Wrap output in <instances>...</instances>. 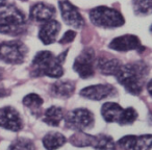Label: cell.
Listing matches in <instances>:
<instances>
[{
    "mask_svg": "<svg viewBox=\"0 0 152 150\" xmlns=\"http://www.w3.org/2000/svg\"><path fill=\"white\" fill-rule=\"evenodd\" d=\"M7 95H9V91H7L3 86L0 85V98L4 97V96H7Z\"/></svg>",
    "mask_w": 152,
    "mask_h": 150,
    "instance_id": "cell-28",
    "label": "cell"
},
{
    "mask_svg": "<svg viewBox=\"0 0 152 150\" xmlns=\"http://www.w3.org/2000/svg\"><path fill=\"white\" fill-rule=\"evenodd\" d=\"M20 1H27V0H20Z\"/></svg>",
    "mask_w": 152,
    "mask_h": 150,
    "instance_id": "cell-31",
    "label": "cell"
},
{
    "mask_svg": "<svg viewBox=\"0 0 152 150\" xmlns=\"http://www.w3.org/2000/svg\"><path fill=\"white\" fill-rule=\"evenodd\" d=\"M148 74L149 67L144 61H135L122 65L115 76L128 93L137 96L143 92Z\"/></svg>",
    "mask_w": 152,
    "mask_h": 150,
    "instance_id": "cell-1",
    "label": "cell"
},
{
    "mask_svg": "<svg viewBox=\"0 0 152 150\" xmlns=\"http://www.w3.org/2000/svg\"><path fill=\"white\" fill-rule=\"evenodd\" d=\"M26 30V17L17 7L7 5L0 12V34L19 36Z\"/></svg>",
    "mask_w": 152,
    "mask_h": 150,
    "instance_id": "cell-3",
    "label": "cell"
},
{
    "mask_svg": "<svg viewBox=\"0 0 152 150\" xmlns=\"http://www.w3.org/2000/svg\"><path fill=\"white\" fill-rule=\"evenodd\" d=\"M75 83L70 80H59L55 81L50 87V94L55 98L68 99L74 94Z\"/></svg>",
    "mask_w": 152,
    "mask_h": 150,
    "instance_id": "cell-14",
    "label": "cell"
},
{
    "mask_svg": "<svg viewBox=\"0 0 152 150\" xmlns=\"http://www.w3.org/2000/svg\"><path fill=\"white\" fill-rule=\"evenodd\" d=\"M76 37V32L74 30H68L64 34V36L61 38L59 40V44L61 45H65V44H68V43H71L72 41L75 39Z\"/></svg>",
    "mask_w": 152,
    "mask_h": 150,
    "instance_id": "cell-27",
    "label": "cell"
},
{
    "mask_svg": "<svg viewBox=\"0 0 152 150\" xmlns=\"http://www.w3.org/2000/svg\"><path fill=\"white\" fill-rule=\"evenodd\" d=\"M67 142L65 135H61V132L53 131V132H48L47 135H44L42 140L43 146L47 150H56L61 148L65 143Z\"/></svg>",
    "mask_w": 152,
    "mask_h": 150,
    "instance_id": "cell-17",
    "label": "cell"
},
{
    "mask_svg": "<svg viewBox=\"0 0 152 150\" xmlns=\"http://www.w3.org/2000/svg\"><path fill=\"white\" fill-rule=\"evenodd\" d=\"M94 137L95 135L86 133L85 131H77L70 138L69 142L76 147H92L94 142Z\"/></svg>",
    "mask_w": 152,
    "mask_h": 150,
    "instance_id": "cell-21",
    "label": "cell"
},
{
    "mask_svg": "<svg viewBox=\"0 0 152 150\" xmlns=\"http://www.w3.org/2000/svg\"><path fill=\"white\" fill-rule=\"evenodd\" d=\"M90 20L97 27L117 28L124 25L125 20L119 11L107 7H97L90 11Z\"/></svg>",
    "mask_w": 152,
    "mask_h": 150,
    "instance_id": "cell-4",
    "label": "cell"
},
{
    "mask_svg": "<svg viewBox=\"0 0 152 150\" xmlns=\"http://www.w3.org/2000/svg\"><path fill=\"white\" fill-rule=\"evenodd\" d=\"M61 24L56 20H49L42 24L39 30V38L43 44L50 45L56 40L61 30Z\"/></svg>",
    "mask_w": 152,
    "mask_h": 150,
    "instance_id": "cell-12",
    "label": "cell"
},
{
    "mask_svg": "<svg viewBox=\"0 0 152 150\" xmlns=\"http://www.w3.org/2000/svg\"><path fill=\"white\" fill-rule=\"evenodd\" d=\"M30 73L34 77L48 76L59 78L64 74L63 64L59 63L56 56L50 51H40L32 59Z\"/></svg>",
    "mask_w": 152,
    "mask_h": 150,
    "instance_id": "cell-2",
    "label": "cell"
},
{
    "mask_svg": "<svg viewBox=\"0 0 152 150\" xmlns=\"http://www.w3.org/2000/svg\"><path fill=\"white\" fill-rule=\"evenodd\" d=\"M23 104L24 106H26L27 108H29L30 112L34 115V116H39L41 113V108H42L43 101L42 97L39 96L38 94L34 93H30L28 95H26L25 97L23 98Z\"/></svg>",
    "mask_w": 152,
    "mask_h": 150,
    "instance_id": "cell-19",
    "label": "cell"
},
{
    "mask_svg": "<svg viewBox=\"0 0 152 150\" xmlns=\"http://www.w3.org/2000/svg\"><path fill=\"white\" fill-rule=\"evenodd\" d=\"M94 63H95V51L93 48H86L75 59L73 69L80 78L87 79L94 76L95 74Z\"/></svg>",
    "mask_w": 152,
    "mask_h": 150,
    "instance_id": "cell-7",
    "label": "cell"
},
{
    "mask_svg": "<svg viewBox=\"0 0 152 150\" xmlns=\"http://www.w3.org/2000/svg\"><path fill=\"white\" fill-rule=\"evenodd\" d=\"M0 127L15 132L21 130L23 122L19 112L12 106L0 108Z\"/></svg>",
    "mask_w": 152,
    "mask_h": 150,
    "instance_id": "cell-9",
    "label": "cell"
},
{
    "mask_svg": "<svg viewBox=\"0 0 152 150\" xmlns=\"http://www.w3.org/2000/svg\"><path fill=\"white\" fill-rule=\"evenodd\" d=\"M133 11L137 16H147L152 12V0H133Z\"/></svg>",
    "mask_w": 152,
    "mask_h": 150,
    "instance_id": "cell-22",
    "label": "cell"
},
{
    "mask_svg": "<svg viewBox=\"0 0 152 150\" xmlns=\"http://www.w3.org/2000/svg\"><path fill=\"white\" fill-rule=\"evenodd\" d=\"M55 16V9L47 3L38 2L30 7L29 17L38 22H46L52 20Z\"/></svg>",
    "mask_w": 152,
    "mask_h": 150,
    "instance_id": "cell-13",
    "label": "cell"
},
{
    "mask_svg": "<svg viewBox=\"0 0 152 150\" xmlns=\"http://www.w3.org/2000/svg\"><path fill=\"white\" fill-rule=\"evenodd\" d=\"M122 66L121 61L115 57H99L97 59V68L103 75H116L118 70Z\"/></svg>",
    "mask_w": 152,
    "mask_h": 150,
    "instance_id": "cell-15",
    "label": "cell"
},
{
    "mask_svg": "<svg viewBox=\"0 0 152 150\" xmlns=\"http://www.w3.org/2000/svg\"><path fill=\"white\" fill-rule=\"evenodd\" d=\"M117 93V90L114 86L108 83H100V85L90 86L80 91V95L83 98H87L89 100L94 101H100V100L106 99L115 96Z\"/></svg>",
    "mask_w": 152,
    "mask_h": 150,
    "instance_id": "cell-10",
    "label": "cell"
},
{
    "mask_svg": "<svg viewBox=\"0 0 152 150\" xmlns=\"http://www.w3.org/2000/svg\"><path fill=\"white\" fill-rule=\"evenodd\" d=\"M64 118V110L59 106H50L44 112L43 121L49 126H58Z\"/></svg>",
    "mask_w": 152,
    "mask_h": 150,
    "instance_id": "cell-18",
    "label": "cell"
},
{
    "mask_svg": "<svg viewBox=\"0 0 152 150\" xmlns=\"http://www.w3.org/2000/svg\"><path fill=\"white\" fill-rule=\"evenodd\" d=\"M34 145L30 140L20 138L11 144L9 150H34Z\"/></svg>",
    "mask_w": 152,
    "mask_h": 150,
    "instance_id": "cell-24",
    "label": "cell"
},
{
    "mask_svg": "<svg viewBox=\"0 0 152 150\" xmlns=\"http://www.w3.org/2000/svg\"><path fill=\"white\" fill-rule=\"evenodd\" d=\"M137 119V112L133 108H123V112L118 121L119 125H130Z\"/></svg>",
    "mask_w": 152,
    "mask_h": 150,
    "instance_id": "cell-23",
    "label": "cell"
},
{
    "mask_svg": "<svg viewBox=\"0 0 152 150\" xmlns=\"http://www.w3.org/2000/svg\"><path fill=\"white\" fill-rule=\"evenodd\" d=\"M92 147L96 150H116V142L110 135L100 133L94 137Z\"/></svg>",
    "mask_w": 152,
    "mask_h": 150,
    "instance_id": "cell-20",
    "label": "cell"
},
{
    "mask_svg": "<svg viewBox=\"0 0 152 150\" xmlns=\"http://www.w3.org/2000/svg\"><path fill=\"white\" fill-rule=\"evenodd\" d=\"M28 48L20 41H7L0 43V61L11 65H19L25 61Z\"/></svg>",
    "mask_w": 152,
    "mask_h": 150,
    "instance_id": "cell-5",
    "label": "cell"
},
{
    "mask_svg": "<svg viewBox=\"0 0 152 150\" xmlns=\"http://www.w3.org/2000/svg\"><path fill=\"white\" fill-rule=\"evenodd\" d=\"M59 10H61V18L66 24L72 26L74 28H81L85 25V19L81 14L78 12L77 7L72 4L68 0H59L58 2Z\"/></svg>",
    "mask_w": 152,
    "mask_h": 150,
    "instance_id": "cell-8",
    "label": "cell"
},
{
    "mask_svg": "<svg viewBox=\"0 0 152 150\" xmlns=\"http://www.w3.org/2000/svg\"><path fill=\"white\" fill-rule=\"evenodd\" d=\"M65 117V124L67 128L76 131H85L91 128L95 122L94 114L88 108H75L70 110Z\"/></svg>",
    "mask_w": 152,
    "mask_h": 150,
    "instance_id": "cell-6",
    "label": "cell"
},
{
    "mask_svg": "<svg viewBox=\"0 0 152 150\" xmlns=\"http://www.w3.org/2000/svg\"><path fill=\"white\" fill-rule=\"evenodd\" d=\"M152 145V135H144L137 137V141L134 143L132 150H150Z\"/></svg>",
    "mask_w": 152,
    "mask_h": 150,
    "instance_id": "cell-25",
    "label": "cell"
},
{
    "mask_svg": "<svg viewBox=\"0 0 152 150\" xmlns=\"http://www.w3.org/2000/svg\"><path fill=\"white\" fill-rule=\"evenodd\" d=\"M151 83H152V80H149V83H148V86H147L148 92H149L150 95H151Z\"/></svg>",
    "mask_w": 152,
    "mask_h": 150,
    "instance_id": "cell-30",
    "label": "cell"
},
{
    "mask_svg": "<svg viewBox=\"0 0 152 150\" xmlns=\"http://www.w3.org/2000/svg\"><path fill=\"white\" fill-rule=\"evenodd\" d=\"M7 0H0V7H4L7 5Z\"/></svg>",
    "mask_w": 152,
    "mask_h": 150,
    "instance_id": "cell-29",
    "label": "cell"
},
{
    "mask_svg": "<svg viewBox=\"0 0 152 150\" xmlns=\"http://www.w3.org/2000/svg\"><path fill=\"white\" fill-rule=\"evenodd\" d=\"M108 48L112 50H116L119 52H126L130 50L143 51L145 47L141 45V41L137 36L133 34H124V36L115 38L108 44Z\"/></svg>",
    "mask_w": 152,
    "mask_h": 150,
    "instance_id": "cell-11",
    "label": "cell"
},
{
    "mask_svg": "<svg viewBox=\"0 0 152 150\" xmlns=\"http://www.w3.org/2000/svg\"><path fill=\"white\" fill-rule=\"evenodd\" d=\"M123 108L116 102H105L101 106V116L108 123H118Z\"/></svg>",
    "mask_w": 152,
    "mask_h": 150,
    "instance_id": "cell-16",
    "label": "cell"
},
{
    "mask_svg": "<svg viewBox=\"0 0 152 150\" xmlns=\"http://www.w3.org/2000/svg\"><path fill=\"white\" fill-rule=\"evenodd\" d=\"M137 141V135H125L118 141V146L123 150H132Z\"/></svg>",
    "mask_w": 152,
    "mask_h": 150,
    "instance_id": "cell-26",
    "label": "cell"
}]
</instances>
